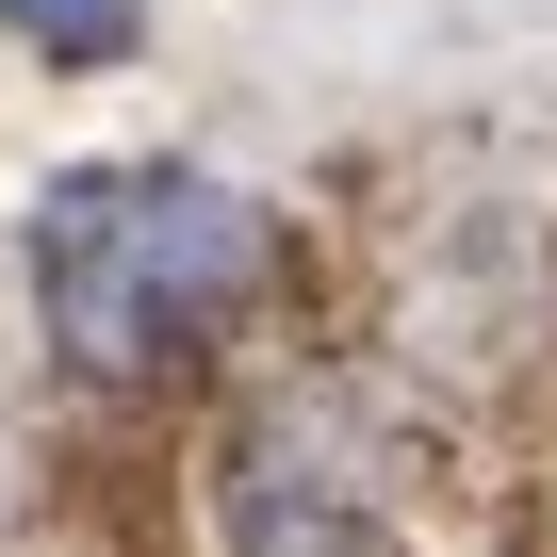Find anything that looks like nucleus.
<instances>
[{"mask_svg": "<svg viewBox=\"0 0 557 557\" xmlns=\"http://www.w3.org/2000/svg\"><path fill=\"white\" fill-rule=\"evenodd\" d=\"M410 508H426V410L394 377H296L213 459V524L230 541H394Z\"/></svg>", "mask_w": 557, "mask_h": 557, "instance_id": "f03ea898", "label": "nucleus"}, {"mask_svg": "<svg viewBox=\"0 0 557 557\" xmlns=\"http://www.w3.org/2000/svg\"><path fill=\"white\" fill-rule=\"evenodd\" d=\"M34 50H66V66H99V50H132V0H0Z\"/></svg>", "mask_w": 557, "mask_h": 557, "instance_id": "7ed1b4c3", "label": "nucleus"}, {"mask_svg": "<svg viewBox=\"0 0 557 557\" xmlns=\"http://www.w3.org/2000/svg\"><path fill=\"white\" fill-rule=\"evenodd\" d=\"M278 296V213L213 164H83L34 197V329L83 394H181Z\"/></svg>", "mask_w": 557, "mask_h": 557, "instance_id": "f257e3e1", "label": "nucleus"}]
</instances>
